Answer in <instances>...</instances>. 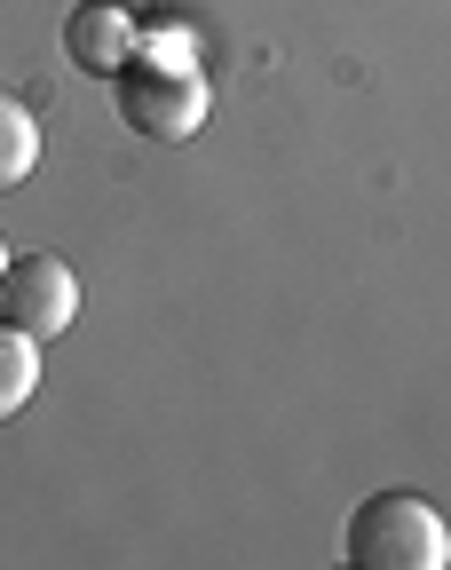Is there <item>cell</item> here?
Here are the masks:
<instances>
[{
  "label": "cell",
  "mask_w": 451,
  "mask_h": 570,
  "mask_svg": "<svg viewBox=\"0 0 451 570\" xmlns=\"http://www.w3.org/2000/svg\"><path fill=\"white\" fill-rule=\"evenodd\" d=\"M0 269H9V246H0Z\"/></svg>",
  "instance_id": "52a82bcc"
},
{
  "label": "cell",
  "mask_w": 451,
  "mask_h": 570,
  "mask_svg": "<svg viewBox=\"0 0 451 570\" xmlns=\"http://www.w3.org/2000/svg\"><path fill=\"white\" fill-rule=\"evenodd\" d=\"M349 562L356 570H443L451 562V523L420 491H372L349 515Z\"/></svg>",
  "instance_id": "6da1fadb"
},
{
  "label": "cell",
  "mask_w": 451,
  "mask_h": 570,
  "mask_svg": "<svg viewBox=\"0 0 451 570\" xmlns=\"http://www.w3.org/2000/svg\"><path fill=\"white\" fill-rule=\"evenodd\" d=\"M32 389H40V341L17 333V325H0V420L24 412Z\"/></svg>",
  "instance_id": "8992f818"
},
{
  "label": "cell",
  "mask_w": 451,
  "mask_h": 570,
  "mask_svg": "<svg viewBox=\"0 0 451 570\" xmlns=\"http://www.w3.org/2000/svg\"><path fill=\"white\" fill-rule=\"evenodd\" d=\"M206 111H214V96H206V71L198 63H143V56H127V71H119V119L135 135L190 142L206 127Z\"/></svg>",
  "instance_id": "7a4b0ae2"
},
{
  "label": "cell",
  "mask_w": 451,
  "mask_h": 570,
  "mask_svg": "<svg viewBox=\"0 0 451 570\" xmlns=\"http://www.w3.org/2000/svg\"><path fill=\"white\" fill-rule=\"evenodd\" d=\"M80 317V277H71L63 254H9L0 269V325H17L32 341H56Z\"/></svg>",
  "instance_id": "3957f363"
},
{
  "label": "cell",
  "mask_w": 451,
  "mask_h": 570,
  "mask_svg": "<svg viewBox=\"0 0 451 570\" xmlns=\"http://www.w3.org/2000/svg\"><path fill=\"white\" fill-rule=\"evenodd\" d=\"M32 167H40V119L0 88V190H17Z\"/></svg>",
  "instance_id": "5b68a950"
},
{
  "label": "cell",
  "mask_w": 451,
  "mask_h": 570,
  "mask_svg": "<svg viewBox=\"0 0 451 570\" xmlns=\"http://www.w3.org/2000/svg\"><path fill=\"white\" fill-rule=\"evenodd\" d=\"M63 56L80 71H96V80H119L127 56H135V17L119 0H80V9L63 17Z\"/></svg>",
  "instance_id": "277c9868"
}]
</instances>
